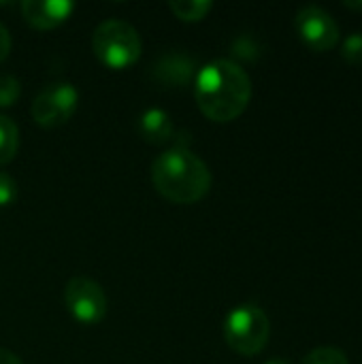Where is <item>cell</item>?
Masks as SVG:
<instances>
[{
	"label": "cell",
	"mask_w": 362,
	"mask_h": 364,
	"mask_svg": "<svg viewBox=\"0 0 362 364\" xmlns=\"http://www.w3.org/2000/svg\"><path fill=\"white\" fill-rule=\"evenodd\" d=\"M169 9L181 19V21H201L209 15L213 9V2L209 0H171Z\"/></svg>",
	"instance_id": "7c38bea8"
},
{
	"label": "cell",
	"mask_w": 362,
	"mask_h": 364,
	"mask_svg": "<svg viewBox=\"0 0 362 364\" xmlns=\"http://www.w3.org/2000/svg\"><path fill=\"white\" fill-rule=\"evenodd\" d=\"M17 198V183L11 175L0 171V207L13 205Z\"/></svg>",
	"instance_id": "2e32d148"
},
{
	"label": "cell",
	"mask_w": 362,
	"mask_h": 364,
	"mask_svg": "<svg viewBox=\"0 0 362 364\" xmlns=\"http://www.w3.org/2000/svg\"><path fill=\"white\" fill-rule=\"evenodd\" d=\"M271 335V324L267 314L252 303L235 307L224 320V339L228 348L241 356L260 354Z\"/></svg>",
	"instance_id": "277c9868"
},
{
	"label": "cell",
	"mask_w": 362,
	"mask_h": 364,
	"mask_svg": "<svg viewBox=\"0 0 362 364\" xmlns=\"http://www.w3.org/2000/svg\"><path fill=\"white\" fill-rule=\"evenodd\" d=\"M11 51V34L4 23H0V62L9 55Z\"/></svg>",
	"instance_id": "e0dca14e"
},
{
	"label": "cell",
	"mask_w": 362,
	"mask_h": 364,
	"mask_svg": "<svg viewBox=\"0 0 362 364\" xmlns=\"http://www.w3.org/2000/svg\"><path fill=\"white\" fill-rule=\"evenodd\" d=\"M79 105V92L73 83H47L32 100V119L43 128H58L66 124Z\"/></svg>",
	"instance_id": "5b68a950"
},
{
	"label": "cell",
	"mask_w": 362,
	"mask_h": 364,
	"mask_svg": "<svg viewBox=\"0 0 362 364\" xmlns=\"http://www.w3.org/2000/svg\"><path fill=\"white\" fill-rule=\"evenodd\" d=\"M196 62L192 55H186L181 51H171L164 53L156 64H154V75L164 83V85H186L194 77Z\"/></svg>",
	"instance_id": "9c48e42d"
},
{
	"label": "cell",
	"mask_w": 362,
	"mask_h": 364,
	"mask_svg": "<svg viewBox=\"0 0 362 364\" xmlns=\"http://www.w3.org/2000/svg\"><path fill=\"white\" fill-rule=\"evenodd\" d=\"M301 364H350V358L339 348H316L303 358Z\"/></svg>",
	"instance_id": "4fadbf2b"
},
{
	"label": "cell",
	"mask_w": 362,
	"mask_h": 364,
	"mask_svg": "<svg viewBox=\"0 0 362 364\" xmlns=\"http://www.w3.org/2000/svg\"><path fill=\"white\" fill-rule=\"evenodd\" d=\"M96 58L115 70L132 66L141 55V36L124 19H105L98 23L92 36Z\"/></svg>",
	"instance_id": "3957f363"
},
{
	"label": "cell",
	"mask_w": 362,
	"mask_h": 364,
	"mask_svg": "<svg viewBox=\"0 0 362 364\" xmlns=\"http://www.w3.org/2000/svg\"><path fill=\"white\" fill-rule=\"evenodd\" d=\"M265 364H292L288 358H273V360H269V363Z\"/></svg>",
	"instance_id": "d6986e66"
},
{
	"label": "cell",
	"mask_w": 362,
	"mask_h": 364,
	"mask_svg": "<svg viewBox=\"0 0 362 364\" xmlns=\"http://www.w3.org/2000/svg\"><path fill=\"white\" fill-rule=\"evenodd\" d=\"M348 9H362V2H344Z\"/></svg>",
	"instance_id": "ffe728a7"
},
{
	"label": "cell",
	"mask_w": 362,
	"mask_h": 364,
	"mask_svg": "<svg viewBox=\"0 0 362 364\" xmlns=\"http://www.w3.org/2000/svg\"><path fill=\"white\" fill-rule=\"evenodd\" d=\"M154 188L171 203L190 205L201 200L211 188L209 166L190 149L173 147L162 151L151 164Z\"/></svg>",
	"instance_id": "7a4b0ae2"
},
{
	"label": "cell",
	"mask_w": 362,
	"mask_h": 364,
	"mask_svg": "<svg viewBox=\"0 0 362 364\" xmlns=\"http://www.w3.org/2000/svg\"><path fill=\"white\" fill-rule=\"evenodd\" d=\"M0 364H23V363H21V358H19V356H15L13 352H9V350H2V348H0Z\"/></svg>",
	"instance_id": "ac0fdd59"
},
{
	"label": "cell",
	"mask_w": 362,
	"mask_h": 364,
	"mask_svg": "<svg viewBox=\"0 0 362 364\" xmlns=\"http://www.w3.org/2000/svg\"><path fill=\"white\" fill-rule=\"evenodd\" d=\"M75 4L68 0H23L21 15L36 30H51L64 23Z\"/></svg>",
	"instance_id": "ba28073f"
},
{
	"label": "cell",
	"mask_w": 362,
	"mask_h": 364,
	"mask_svg": "<svg viewBox=\"0 0 362 364\" xmlns=\"http://www.w3.org/2000/svg\"><path fill=\"white\" fill-rule=\"evenodd\" d=\"M19 147V128L6 115H0V166L11 162Z\"/></svg>",
	"instance_id": "8fae6325"
},
{
	"label": "cell",
	"mask_w": 362,
	"mask_h": 364,
	"mask_svg": "<svg viewBox=\"0 0 362 364\" xmlns=\"http://www.w3.org/2000/svg\"><path fill=\"white\" fill-rule=\"evenodd\" d=\"M294 23L303 43L314 51H329L339 43V23L326 9L318 4L303 6L297 13Z\"/></svg>",
	"instance_id": "52a82bcc"
},
{
	"label": "cell",
	"mask_w": 362,
	"mask_h": 364,
	"mask_svg": "<svg viewBox=\"0 0 362 364\" xmlns=\"http://www.w3.org/2000/svg\"><path fill=\"white\" fill-rule=\"evenodd\" d=\"M194 96L203 115L211 122L226 124L247 109L252 98V79L241 64L220 58L198 70Z\"/></svg>",
	"instance_id": "6da1fadb"
},
{
	"label": "cell",
	"mask_w": 362,
	"mask_h": 364,
	"mask_svg": "<svg viewBox=\"0 0 362 364\" xmlns=\"http://www.w3.org/2000/svg\"><path fill=\"white\" fill-rule=\"evenodd\" d=\"M341 55L346 62H350L354 66H362V32H354L344 41Z\"/></svg>",
	"instance_id": "9a60e30c"
},
{
	"label": "cell",
	"mask_w": 362,
	"mask_h": 364,
	"mask_svg": "<svg viewBox=\"0 0 362 364\" xmlns=\"http://www.w3.org/2000/svg\"><path fill=\"white\" fill-rule=\"evenodd\" d=\"M64 303L68 314L85 326L98 324L107 316V294L90 277H73L64 290Z\"/></svg>",
	"instance_id": "8992f818"
},
{
	"label": "cell",
	"mask_w": 362,
	"mask_h": 364,
	"mask_svg": "<svg viewBox=\"0 0 362 364\" xmlns=\"http://www.w3.org/2000/svg\"><path fill=\"white\" fill-rule=\"evenodd\" d=\"M139 134L143 141L151 143V145H164L173 139V132H175V126H173V119L166 111L162 109H145L139 117Z\"/></svg>",
	"instance_id": "30bf717a"
},
{
	"label": "cell",
	"mask_w": 362,
	"mask_h": 364,
	"mask_svg": "<svg viewBox=\"0 0 362 364\" xmlns=\"http://www.w3.org/2000/svg\"><path fill=\"white\" fill-rule=\"evenodd\" d=\"M21 94V83L13 75H0V109L13 107Z\"/></svg>",
	"instance_id": "5bb4252c"
}]
</instances>
